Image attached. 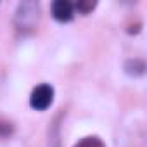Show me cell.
<instances>
[{
  "label": "cell",
  "instance_id": "8992f818",
  "mask_svg": "<svg viewBox=\"0 0 147 147\" xmlns=\"http://www.w3.org/2000/svg\"><path fill=\"white\" fill-rule=\"evenodd\" d=\"M73 147H106V145H104V142L99 137H85L78 144H75Z\"/></svg>",
  "mask_w": 147,
  "mask_h": 147
},
{
  "label": "cell",
  "instance_id": "3957f363",
  "mask_svg": "<svg viewBox=\"0 0 147 147\" xmlns=\"http://www.w3.org/2000/svg\"><path fill=\"white\" fill-rule=\"evenodd\" d=\"M50 11H52V18L62 24L73 21V18H75V7L67 0H55V2H52Z\"/></svg>",
  "mask_w": 147,
  "mask_h": 147
},
{
  "label": "cell",
  "instance_id": "277c9868",
  "mask_svg": "<svg viewBox=\"0 0 147 147\" xmlns=\"http://www.w3.org/2000/svg\"><path fill=\"white\" fill-rule=\"evenodd\" d=\"M125 73L128 76H142L145 73V62L144 59H138V57H133V59H128L125 62Z\"/></svg>",
  "mask_w": 147,
  "mask_h": 147
},
{
  "label": "cell",
  "instance_id": "7a4b0ae2",
  "mask_svg": "<svg viewBox=\"0 0 147 147\" xmlns=\"http://www.w3.org/2000/svg\"><path fill=\"white\" fill-rule=\"evenodd\" d=\"M54 95H55V90H54V87L50 83L36 85L31 90V95H30L31 109H35V111H47L52 106V102H54Z\"/></svg>",
  "mask_w": 147,
  "mask_h": 147
},
{
  "label": "cell",
  "instance_id": "52a82bcc",
  "mask_svg": "<svg viewBox=\"0 0 147 147\" xmlns=\"http://www.w3.org/2000/svg\"><path fill=\"white\" fill-rule=\"evenodd\" d=\"M12 133V125L5 123V121H0V137H7Z\"/></svg>",
  "mask_w": 147,
  "mask_h": 147
},
{
  "label": "cell",
  "instance_id": "5b68a950",
  "mask_svg": "<svg viewBox=\"0 0 147 147\" xmlns=\"http://www.w3.org/2000/svg\"><path fill=\"white\" fill-rule=\"evenodd\" d=\"M73 7H75L80 14L87 16V14H90V12L97 7V2H92V0H80V2H76Z\"/></svg>",
  "mask_w": 147,
  "mask_h": 147
},
{
  "label": "cell",
  "instance_id": "6da1fadb",
  "mask_svg": "<svg viewBox=\"0 0 147 147\" xmlns=\"http://www.w3.org/2000/svg\"><path fill=\"white\" fill-rule=\"evenodd\" d=\"M40 21V4L35 0H24V2L18 4L16 16H14V24L18 31L28 33L33 31L38 26Z\"/></svg>",
  "mask_w": 147,
  "mask_h": 147
}]
</instances>
